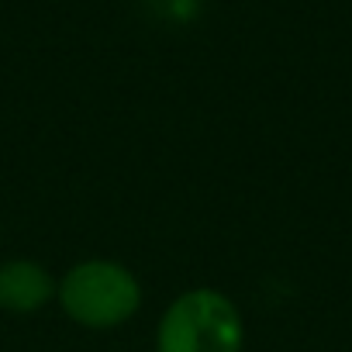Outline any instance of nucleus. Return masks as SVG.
I'll use <instances>...</instances> for the list:
<instances>
[{
	"instance_id": "3",
	"label": "nucleus",
	"mask_w": 352,
	"mask_h": 352,
	"mask_svg": "<svg viewBox=\"0 0 352 352\" xmlns=\"http://www.w3.org/2000/svg\"><path fill=\"white\" fill-rule=\"evenodd\" d=\"M56 276L35 259H8L0 263V307L11 314H35L49 300H56Z\"/></svg>"
},
{
	"instance_id": "2",
	"label": "nucleus",
	"mask_w": 352,
	"mask_h": 352,
	"mask_svg": "<svg viewBox=\"0 0 352 352\" xmlns=\"http://www.w3.org/2000/svg\"><path fill=\"white\" fill-rule=\"evenodd\" d=\"M59 307L69 321L90 331H107L131 321L142 307L138 276L114 259H83L69 266L56 290Z\"/></svg>"
},
{
	"instance_id": "1",
	"label": "nucleus",
	"mask_w": 352,
	"mask_h": 352,
	"mask_svg": "<svg viewBox=\"0 0 352 352\" xmlns=\"http://www.w3.org/2000/svg\"><path fill=\"white\" fill-rule=\"evenodd\" d=\"M245 321L235 300L214 287L176 297L155 328V352H242Z\"/></svg>"
},
{
	"instance_id": "4",
	"label": "nucleus",
	"mask_w": 352,
	"mask_h": 352,
	"mask_svg": "<svg viewBox=\"0 0 352 352\" xmlns=\"http://www.w3.org/2000/svg\"><path fill=\"white\" fill-rule=\"evenodd\" d=\"M162 4H166L169 11H176L180 18H187V14H194V11H197V0H162Z\"/></svg>"
}]
</instances>
